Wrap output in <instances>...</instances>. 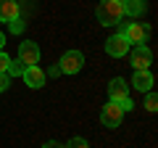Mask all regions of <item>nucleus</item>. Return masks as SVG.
<instances>
[{
  "label": "nucleus",
  "mask_w": 158,
  "mask_h": 148,
  "mask_svg": "<svg viewBox=\"0 0 158 148\" xmlns=\"http://www.w3.org/2000/svg\"><path fill=\"white\" fill-rule=\"evenodd\" d=\"M118 108H121V111H132V108H135V103H132V98H124V101L118 103Z\"/></svg>",
  "instance_id": "nucleus-18"
},
{
  "label": "nucleus",
  "mask_w": 158,
  "mask_h": 148,
  "mask_svg": "<svg viewBox=\"0 0 158 148\" xmlns=\"http://www.w3.org/2000/svg\"><path fill=\"white\" fill-rule=\"evenodd\" d=\"M108 95H111V103H121L124 98H129V85L124 82V77H116L108 85Z\"/></svg>",
  "instance_id": "nucleus-8"
},
{
  "label": "nucleus",
  "mask_w": 158,
  "mask_h": 148,
  "mask_svg": "<svg viewBox=\"0 0 158 148\" xmlns=\"http://www.w3.org/2000/svg\"><path fill=\"white\" fill-rule=\"evenodd\" d=\"M124 16H142L145 13V0H121Z\"/></svg>",
  "instance_id": "nucleus-12"
},
{
  "label": "nucleus",
  "mask_w": 158,
  "mask_h": 148,
  "mask_svg": "<svg viewBox=\"0 0 158 148\" xmlns=\"http://www.w3.org/2000/svg\"><path fill=\"white\" fill-rule=\"evenodd\" d=\"M63 148H90V146H87V140H85V137H71V140H69Z\"/></svg>",
  "instance_id": "nucleus-15"
},
{
  "label": "nucleus",
  "mask_w": 158,
  "mask_h": 148,
  "mask_svg": "<svg viewBox=\"0 0 158 148\" xmlns=\"http://www.w3.org/2000/svg\"><path fill=\"white\" fill-rule=\"evenodd\" d=\"M45 148H63V146H61V143H53V140H50V143H45Z\"/></svg>",
  "instance_id": "nucleus-20"
},
{
  "label": "nucleus",
  "mask_w": 158,
  "mask_h": 148,
  "mask_svg": "<svg viewBox=\"0 0 158 148\" xmlns=\"http://www.w3.org/2000/svg\"><path fill=\"white\" fill-rule=\"evenodd\" d=\"M145 108L150 111V114H153V111H158V98H156V93H153V90H148V98H145Z\"/></svg>",
  "instance_id": "nucleus-14"
},
{
  "label": "nucleus",
  "mask_w": 158,
  "mask_h": 148,
  "mask_svg": "<svg viewBox=\"0 0 158 148\" xmlns=\"http://www.w3.org/2000/svg\"><path fill=\"white\" fill-rule=\"evenodd\" d=\"M121 116H124V111L118 108V103H108V106H103V111H100V122L106 127H118L121 124Z\"/></svg>",
  "instance_id": "nucleus-7"
},
{
  "label": "nucleus",
  "mask_w": 158,
  "mask_h": 148,
  "mask_svg": "<svg viewBox=\"0 0 158 148\" xmlns=\"http://www.w3.org/2000/svg\"><path fill=\"white\" fill-rule=\"evenodd\" d=\"M124 16V8H121V0H103L98 6V21L103 27H113V24L121 21Z\"/></svg>",
  "instance_id": "nucleus-1"
},
{
  "label": "nucleus",
  "mask_w": 158,
  "mask_h": 148,
  "mask_svg": "<svg viewBox=\"0 0 158 148\" xmlns=\"http://www.w3.org/2000/svg\"><path fill=\"white\" fill-rule=\"evenodd\" d=\"M8 63H11V58H8V56H6V53H3V50H0V74H6Z\"/></svg>",
  "instance_id": "nucleus-17"
},
{
  "label": "nucleus",
  "mask_w": 158,
  "mask_h": 148,
  "mask_svg": "<svg viewBox=\"0 0 158 148\" xmlns=\"http://www.w3.org/2000/svg\"><path fill=\"white\" fill-rule=\"evenodd\" d=\"M129 61L137 72H148V66L153 63V53L148 45H132L129 48Z\"/></svg>",
  "instance_id": "nucleus-2"
},
{
  "label": "nucleus",
  "mask_w": 158,
  "mask_h": 148,
  "mask_svg": "<svg viewBox=\"0 0 158 148\" xmlns=\"http://www.w3.org/2000/svg\"><path fill=\"white\" fill-rule=\"evenodd\" d=\"M8 27H11V32H13V34H19V32H24V27H27V24H24L21 19L16 16V19H13V21H8Z\"/></svg>",
  "instance_id": "nucleus-16"
},
{
  "label": "nucleus",
  "mask_w": 158,
  "mask_h": 148,
  "mask_svg": "<svg viewBox=\"0 0 158 148\" xmlns=\"http://www.w3.org/2000/svg\"><path fill=\"white\" fill-rule=\"evenodd\" d=\"M19 61L24 63V66H40V48L37 42L27 40L19 45Z\"/></svg>",
  "instance_id": "nucleus-5"
},
{
  "label": "nucleus",
  "mask_w": 158,
  "mask_h": 148,
  "mask_svg": "<svg viewBox=\"0 0 158 148\" xmlns=\"http://www.w3.org/2000/svg\"><path fill=\"white\" fill-rule=\"evenodd\" d=\"M8 82H11V77H8V74H0V93L8 90Z\"/></svg>",
  "instance_id": "nucleus-19"
},
{
  "label": "nucleus",
  "mask_w": 158,
  "mask_h": 148,
  "mask_svg": "<svg viewBox=\"0 0 158 148\" xmlns=\"http://www.w3.org/2000/svg\"><path fill=\"white\" fill-rule=\"evenodd\" d=\"M132 85H135L140 93L153 90V74H150V72H135V80H132Z\"/></svg>",
  "instance_id": "nucleus-11"
},
{
  "label": "nucleus",
  "mask_w": 158,
  "mask_h": 148,
  "mask_svg": "<svg viewBox=\"0 0 158 148\" xmlns=\"http://www.w3.org/2000/svg\"><path fill=\"white\" fill-rule=\"evenodd\" d=\"M129 48H132V45L124 40V34H113V37H108V40H106V53H108V56H113V58L127 56Z\"/></svg>",
  "instance_id": "nucleus-6"
},
{
  "label": "nucleus",
  "mask_w": 158,
  "mask_h": 148,
  "mask_svg": "<svg viewBox=\"0 0 158 148\" xmlns=\"http://www.w3.org/2000/svg\"><path fill=\"white\" fill-rule=\"evenodd\" d=\"M21 77H24V82H27L29 87H34V90L45 85V72H42L40 66H27V69H24V74H21Z\"/></svg>",
  "instance_id": "nucleus-9"
},
{
  "label": "nucleus",
  "mask_w": 158,
  "mask_h": 148,
  "mask_svg": "<svg viewBox=\"0 0 158 148\" xmlns=\"http://www.w3.org/2000/svg\"><path fill=\"white\" fill-rule=\"evenodd\" d=\"M16 16H19L16 0H0V21H13Z\"/></svg>",
  "instance_id": "nucleus-10"
},
{
  "label": "nucleus",
  "mask_w": 158,
  "mask_h": 148,
  "mask_svg": "<svg viewBox=\"0 0 158 148\" xmlns=\"http://www.w3.org/2000/svg\"><path fill=\"white\" fill-rule=\"evenodd\" d=\"M3 45H6V34L0 32V50H3Z\"/></svg>",
  "instance_id": "nucleus-21"
},
{
  "label": "nucleus",
  "mask_w": 158,
  "mask_h": 148,
  "mask_svg": "<svg viewBox=\"0 0 158 148\" xmlns=\"http://www.w3.org/2000/svg\"><path fill=\"white\" fill-rule=\"evenodd\" d=\"M82 66H85V56H82L79 50H66V53L61 56L58 72H61V74H77Z\"/></svg>",
  "instance_id": "nucleus-3"
},
{
  "label": "nucleus",
  "mask_w": 158,
  "mask_h": 148,
  "mask_svg": "<svg viewBox=\"0 0 158 148\" xmlns=\"http://www.w3.org/2000/svg\"><path fill=\"white\" fill-rule=\"evenodd\" d=\"M148 32H150V29H148V27H140V24H124L118 34H124V40L129 42V45H145Z\"/></svg>",
  "instance_id": "nucleus-4"
},
{
  "label": "nucleus",
  "mask_w": 158,
  "mask_h": 148,
  "mask_svg": "<svg viewBox=\"0 0 158 148\" xmlns=\"http://www.w3.org/2000/svg\"><path fill=\"white\" fill-rule=\"evenodd\" d=\"M24 69H27V66H24L21 61H11V63H8V69H6V74H8V77H21Z\"/></svg>",
  "instance_id": "nucleus-13"
}]
</instances>
